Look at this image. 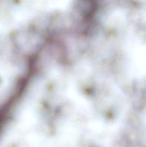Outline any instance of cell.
Returning a JSON list of instances; mask_svg holds the SVG:
<instances>
[{"instance_id": "1", "label": "cell", "mask_w": 146, "mask_h": 147, "mask_svg": "<svg viewBox=\"0 0 146 147\" xmlns=\"http://www.w3.org/2000/svg\"><path fill=\"white\" fill-rule=\"evenodd\" d=\"M83 16L89 18L93 16L97 9V2L96 0H81L80 2Z\"/></svg>"}]
</instances>
